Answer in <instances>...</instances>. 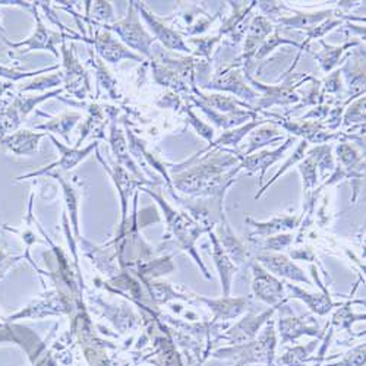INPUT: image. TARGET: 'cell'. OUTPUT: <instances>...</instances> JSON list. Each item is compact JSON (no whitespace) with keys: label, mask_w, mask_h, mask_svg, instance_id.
Returning a JSON list of instances; mask_svg holds the SVG:
<instances>
[{"label":"cell","mask_w":366,"mask_h":366,"mask_svg":"<svg viewBox=\"0 0 366 366\" xmlns=\"http://www.w3.org/2000/svg\"><path fill=\"white\" fill-rule=\"evenodd\" d=\"M274 348H276V339L273 327H270L264 336L257 341L252 343H244L239 344L235 349H223L215 353L218 358H230L235 359L237 363H271L274 356Z\"/></svg>","instance_id":"obj_1"},{"label":"cell","mask_w":366,"mask_h":366,"mask_svg":"<svg viewBox=\"0 0 366 366\" xmlns=\"http://www.w3.org/2000/svg\"><path fill=\"white\" fill-rule=\"evenodd\" d=\"M109 29L118 33L125 43L131 46L132 49L142 51L145 56H150V47L154 38L146 34V31L142 28L137 10H135L133 2H131L127 19L109 27Z\"/></svg>","instance_id":"obj_2"},{"label":"cell","mask_w":366,"mask_h":366,"mask_svg":"<svg viewBox=\"0 0 366 366\" xmlns=\"http://www.w3.org/2000/svg\"><path fill=\"white\" fill-rule=\"evenodd\" d=\"M254 291L258 299L264 300L268 305H277L283 298V286L278 280L271 277L265 270L259 265H254Z\"/></svg>","instance_id":"obj_3"},{"label":"cell","mask_w":366,"mask_h":366,"mask_svg":"<svg viewBox=\"0 0 366 366\" xmlns=\"http://www.w3.org/2000/svg\"><path fill=\"white\" fill-rule=\"evenodd\" d=\"M259 261L277 276L286 277L295 281H302V283H306L311 286V281L305 277V274H303V271L298 268L285 255H261Z\"/></svg>","instance_id":"obj_4"},{"label":"cell","mask_w":366,"mask_h":366,"mask_svg":"<svg viewBox=\"0 0 366 366\" xmlns=\"http://www.w3.org/2000/svg\"><path fill=\"white\" fill-rule=\"evenodd\" d=\"M140 8V12L144 16V19L148 23L150 28L154 31V34L157 38H160L161 43L169 47L172 50H181V51H189V49L186 47V44L182 41V38L177 36L174 31H172L170 28H167L166 25H163L159 19H157L154 15H151L148 10H146L142 5L138 6Z\"/></svg>","instance_id":"obj_5"},{"label":"cell","mask_w":366,"mask_h":366,"mask_svg":"<svg viewBox=\"0 0 366 366\" xmlns=\"http://www.w3.org/2000/svg\"><path fill=\"white\" fill-rule=\"evenodd\" d=\"M36 19H37V29L34 36L25 40V41H19V43H9L8 44L12 47V49H18V47H28L29 50H40V49H44V50H50L53 51V53L56 56H59L57 51L55 50V43L56 41H59L60 36L59 34H53L50 33L49 29H46V27L43 25V23H41V19L38 16V14L36 12Z\"/></svg>","instance_id":"obj_6"},{"label":"cell","mask_w":366,"mask_h":366,"mask_svg":"<svg viewBox=\"0 0 366 366\" xmlns=\"http://www.w3.org/2000/svg\"><path fill=\"white\" fill-rule=\"evenodd\" d=\"M94 44H96V49L101 55V57L110 62V64H116V62H119L123 57L141 60V57L135 56L133 53H129L127 49L120 46L119 41L114 40L110 33L97 34V38H96V41H94Z\"/></svg>","instance_id":"obj_7"},{"label":"cell","mask_w":366,"mask_h":366,"mask_svg":"<svg viewBox=\"0 0 366 366\" xmlns=\"http://www.w3.org/2000/svg\"><path fill=\"white\" fill-rule=\"evenodd\" d=\"M271 312L273 311L265 312L259 317H248L244 321H240L237 326H235L228 331L224 339H228L233 344H244L245 341L252 340L257 336V331L259 330V327L267 321V318H270Z\"/></svg>","instance_id":"obj_8"},{"label":"cell","mask_w":366,"mask_h":366,"mask_svg":"<svg viewBox=\"0 0 366 366\" xmlns=\"http://www.w3.org/2000/svg\"><path fill=\"white\" fill-rule=\"evenodd\" d=\"M43 133H31L29 131H19L2 140V144L18 155L34 154L38 148V141L43 138Z\"/></svg>","instance_id":"obj_9"},{"label":"cell","mask_w":366,"mask_h":366,"mask_svg":"<svg viewBox=\"0 0 366 366\" xmlns=\"http://www.w3.org/2000/svg\"><path fill=\"white\" fill-rule=\"evenodd\" d=\"M53 140V142L56 144L57 148L60 150L62 153V157H60V160L56 161L55 164H50L46 170H50V169H53V167L59 166L62 167V169H65V170H69V169H73V167H75L81 160L86 159V157L91 153V150H94L97 146V144H91L90 146H87L86 150H75V148H68V146H65L64 144H60L57 142L55 138H51ZM43 170V172H46ZM43 172H37V173H29L28 176H36V174H40V173H43Z\"/></svg>","instance_id":"obj_10"},{"label":"cell","mask_w":366,"mask_h":366,"mask_svg":"<svg viewBox=\"0 0 366 366\" xmlns=\"http://www.w3.org/2000/svg\"><path fill=\"white\" fill-rule=\"evenodd\" d=\"M291 138L281 146V148L276 150V151H264V153H261V154H257V155H252V157H248V159L244 161L242 166H239V167H246L248 170L250 172H257L258 169L263 170V174H261V177L264 176V172L268 169V166L270 164H273L277 159H280L281 154L285 153L286 148H289L290 144H291Z\"/></svg>","instance_id":"obj_11"},{"label":"cell","mask_w":366,"mask_h":366,"mask_svg":"<svg viewBox=\"0 0 366 366\" xmlns=\"http://www.w3.org/2000/svg\"><path fill=\"white\" fill-rule=\"evenodd\" d=\"M211 240H213V258L215 259V264L218 267L220 276H222V281L224 285V293L227 296L228 295V287H230V280H232L235 267L228 261L227 255L224 254V250L220 248L218 240H217V237L214 235H211Z\"/></svg>","instance_id":"obj_12"},{"label":"cell","mask_w":366,"mask_h":366,"mask_svg":"<svg viewBox=\"0 0 366 366\" xmlns=\"http://www.w3.org/2000/svg\"><path fill=\"white\" fill-rule=\"evenodd\" d=\"M287 287L291 290L293 296L302 299L312 311H315L319 315H324V313H327L332 308V303L327 295H308V293L291 285Z\"/></svg>","instance_id":"obj_13"},{"label":"cell","mask_w":366,"mask_h":366,"mask_svg":"<svg viewBox=\"0 0 366 366\" xmlns=\"http://www.w3.org/2000/svg\"><path fill=\"white\" fill-rule=\"evenodd\" d=\"M332 14V10H324V12L318 14H300L293 18H281V24H285L290 28H313V25H317L321 23L322 19H326Z\"/></svg>","instance_id":"obj_14"},{"label":"cell","mask_w":366,"mask_h":366,"mask_svg":"<svg viewBox=\"0 0 366 366\" xmlns=\"http://www.w3.org/2000/svg\"><path fill=\"white\" fill-rule=\"evenodd\" d=\"M81 116L78 113H69V114H64V116H60L57 119H55L53 122H50L47 125H43V127H38L41 129H49L51 132H56V133H60L64 135V137L66 138V141H69V137H68V132L72 129L73 125H75L78 122Z\"/></svg>","instance_id":"obj_15"},{"label":"cell","mask_w":366,"mask_h":366,"mask_svg":"<svg viewBox=\"0 0 366 366\" xmlns=\"http://www.w3.org/2000/svg\"><path fill=\"white\" fill-rule=\"evenodd\" d=\"M313 346H315V343L311 344L308 348H296L290 352H287L283 358L278 361L280 365H285V366H302L303 362L306 361L308 354L312 352Z\"/></svg>","instance_id":"obj_16"},{"label":"cell","mask_w":366,"mask_h":366,"mask_svg":"<svg viewBox=\"0 0 366 366\" xmlns=\"http://www.w3.org/2000/svg\"><path fill=\"white\" fill-rule=\"evenodd\" d=\"M264 123V120L261 122H254V123H249L248 127L242 128V129H237V131H233V132H226L222 138H220L217 142H214L213 145H236L240 140H242L245 135L248 133V131L252 129L254 127H257V125H261Z\"/></svg>","instance_id":"obj_17"},{"label":"cell","mask_w":366,"mask_h":366,"mask_svg":"<svg viewBox=\"0 0 366 366\" xmlns=\"http://www.w3.org/2000/svg\"><path fill=\"white\" fill-rule=\"evenodd\" d=\"M365 365V344L350 350L339 365L331 366H363Z\"/></svg>","instance_id":"obj_18"},{"label":"cell","mask_w":366,"mask_h":366,"mask_svg":"<svg viewBox=\"0 0 366 366\" xmlns=\"http://www.w3.org/2000/svg\"><path fill=\"white\" fill-rule=\"evenodd\" d=\"M208 104H211L213 107L222 110V112H228V110H235L237 106V101L228 97H222V96H201Z\"/></svg>","instance_id":"obj_19"},{"label":"cell","mask_w":366,"mask_h":366,"mask_svg":"<svg viewBox=\"0 0 366 366\" xmlns=\"http://www.w3.org/2000/svg\"><path fill=\"white\" fill-rule=\"evenodd\" d=\"M41 72H44V70H38V72H31V73H21V72H16L14 69H9L6 66H2L0 65V78H6V79H12V81H19V79H23V78H28L31 75H37V73H41Z\"/></svg>","instance_id":"obj_20"},{"label":"cell","mask_w":366,"mask_h":366,"mask_svg":"<svg viewBox=\"0 0 366 366\" xmlns=\"http://www.w3.org/2000/svg\"><path fill=\"white\" fill-rule=\"evenodd\" d=\"M62 81V78L59 75H53L50 78H46V79H38V81H34L33 83H29L28 87H24L23 91H28V90H43L46 86L44 83H47L49 87H55L57 86V83Z\"/></svg>","instance_id":"obj_21"},{"label":"cell","mask_w":366,"mask_h":366,"mask_svg":"<svg viewBox=\"0 0 366 366\" xmlns=\"http://www.w3.org/2000/svg\"><path fill=\"white\" fill-rule=\"evenodd\" d=\"M94 12H96V16L100 19H106V21L113 19L112 6L107 2H96V5H94Z\"/></svg>","instance_id":"obj_22"},{"label":"cell","mask_w":366,"mask_h":366,"mask_svg":"<svg viewBox=\"0 0 366 366\" xmlns=\"http://www.w3.org/2000/svg\"><path fill=\"white\" fill-rule=\"evenodd\" d=\"M290 236H280V237H276V239H270L267 240V248L270 249H274V250H278L281 248H285L290 244Z\"/></svg>","instance_id":"obj_23"},{"label":"cell","mask_w":366,"mask_h":366,"mask_svg":"<svg viewBox=\"0 0 366 366\" xmlns=\"http://www.w3.org/2000/svg\"><path fill=\"white\" fill-rule=\"evenodd\" d=\"M321 359H322V354L319 356V361L317 362V365H313V366H321Z\"/></svg>","instance_id":"obj_24"},{"label":"cell","mask_w":366,"mask_h":366,"mask_svg":"<svg viewBox=\"0 0 366 366\" xmlns=\"http://www.w3.org/2000/svg\"><path fill=\"white\" fill-rule=\"evenodd\" d=\"M236 366H252V365H246V363H237Z\"/></svg>","instance_id":"obj_25"}]
</instances>
